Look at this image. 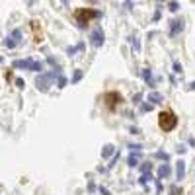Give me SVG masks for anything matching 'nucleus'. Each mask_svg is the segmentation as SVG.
Segmentation results:
<instances>
[{"label":"nucleus","mask_w":195,"mask_h":195,"mask_svg":"<svg viewBox=\"0 0 195 195\" xmlns=\"http://www.w3.org/2000/svg\"><path fill=\"white\" fill-rule=\"evenodd\" d=\"M158 127H160L164 133L174 131V129L178 127V117H176V113L170 111V109L160 111V113H158Z\"/></svg>","instance_id":"f257e3e1"},{"label":"nucleus","mask_w":195,"mask_h":195,"mask_svg":"<svg viewBox=\"0 0 195 195\" xmlns=\"http://www.w3.org/2000/svg\"><path fill=\"white\" fill-rule=\"evenodd\" d=\"M100 16H102V12H100V10H94V8H78V10L74 12V20H76V24L80 26V27L88 26L92 20H96V18H100Z\"/></svg>","instance_id":"f03ea898"},{"label":"nucleus","mask_w":195,"mask_h":195,"mask_svg":"<svg viewBox=\"0 0 195 195\" xmlns=\"http://www.w3.org/2000/svg\"><path fill=\"white\" fill-rule=\"evenodd\" d=\"M104 100H105V105L109 107V109H115L119 104H121V94H117V92H107L105 96H104Z\"/></svg>","instance_id":"7ed1b4c3"},{"label":"nucleus","mask_w":195,"mask_h":195,"mask_svg":"<svg viewBox=\"0 0 195 195\" xmlns=\"http://www.w3.org/2000/svg\"><path fill=\"white\" fill-rule=\"evenodd\" d=\"M90 41H92L94 47H102V45H104V31H102V27H96V30L92 31Z\"/></svg>","instance_id":"20e7f679"},{"label":"nucleus","mask_w":195,"mask_h":195,"mask_svg":"<svg viewBox=\"0 0 195 195\" xmlns=\"http://www.w3.org/2000/svg\"><path fill=\"white\" fill-rule=\"evenodd\" d=\"M183 30V20H172L170 21V35L176 37V35Z\"/></svg>","instance_id":"39448f33"},{"label":"nucleus","mask_w":195,"mask_h":195,"mask_svg":"<svg viewBox=\"0 0 195 195\" xmlns=\"http://www.w3.org/2000/svg\"><path fill=\"white\" fill-rule=\"evenodd\" d=\"M55 78V72H49V74H43V76H39L37 78V88H41V90H47V84L51 82Z\"/></svg>","instance_id":"423d86ee"},{"label":"nucleus","mask_w":195,"mask_h":195,"mask_svg":"<svg viewBox=\"0 0 195 195\" xmlns=\"http://www.w3.org/2000/svg\"><path fill=\"white\" fill-rule=\"evenodd\" d=\"M172 174V168H170V164H162L160 168H158V179H164V178H168Z\"/></svg>","instance_id":"0eeeda50"},{"label":"nucleus","mask_w":195,"mask_h":195,"mask_svg":"<svg viewBox=\"0 0 195 195\" xmlns=\"http://www.w3.org/2000/svg\"><path fill=\"white\" fill-rule=\"evenodd\" d=\"M176 178L178 179H183L185 178V162L183 160H179L178 166H176Z\"/></svg>","instance_id":"6e6552de"},{"label":"nucleus","mask_w":195,"mask_h":195,"mask_svg":"<svg viewBox=\"0 0 195 195\" xmlns=\"http://www.w3.org/2000/svg\"><path fill=\"white\" fill-rule=\"evenodd\" d=\"M162 94H158V92H152V94H148V102H152V104H160L162 102Z\"/></svg>","instance_id":"1a4fd4ad"},{"label":"nucleus","mask_w":195,"mask_h":195,"mask_svg":"<svg viewBox=\"0 0 195 195\" xmlns=\"http://www.w3.org/2000/svg\"><path fill=\"white\" fill-rule=\"evenodd\" d=\"M142 78H144V80H146L150 86H154V78H152V72H150L148 68H144V70H142Z\"/></svg>","instance_id":"9d476101"},{"label":"nucleus","mask_w":195,"mask_h":195,"mask_svg":"<svg viewBox=\"0 0 195 195\" xmlns=\"http://www.w3.org/2000/svg\"><path fill=\"white\" fill-rule=\"evenodd\" d=\"M139 158H141V152H135V154H131L129 156V166H139Z\"/></svg>","instance_id":"9b49d317"},{"label":"nucleus","mask_w":195,"mask_h":195,"mask_svg":"<svg viewBox=\"0 0 195 195\" xmlns=\"http://www.w3.org/2000/svg\"><path fill=\"white\" fill-rule=\"evenodd\" d=\"M113 150H115V148H113V144H105L104 150H102V156H104V158H109V156L113 154Z\"/></svg>","instance_id":"f8f14e48"},{"label":"nucleus","mask_w":195,"mask_h":195,"mask_svg":"<svg viewBox=\"0 0 195 195\" xmlns=\"http://www.w3.org/2000/svg\"><path fill=\"white\" fill-rule=\"evenodd\" d=\"M170 195H182V187L172 185V187H170Z\"/></svg>","instance_id":"ddd939ff"},{"label":"nucleus","mask_w":195,"mask_h":195,"mask_svg":"<svg viewBox=\"0 0 195 195\" xmlns=\"http://www.w3.org/2000/svg\"><path fill=\"white\" fill-rule=\"evenodd\" d=\"M129 41H131V45L135 47V51H141V45H139V41H137V37H129Z\"/></svg>","instance_id":"4468645a"},{"label":"nucleus","mask_w":195,"mask_h":195,"mask_svg":"<svg viewBox=\"0 0 195 195\" xmlns=\"http://www.w3.org/2000/svg\"><path fill=\"white\" fill-rule=\"evenodd\" d=\"M80 78H82V70H76V72H74V76H72V82H78Z\"/></svg>","instance_id":"2eb2a0df"},{"label":"nucleus","mask_w":195,"mask_h":195,"mask_svg":"<svg viewBox=\"0 0 195 195\" xmlns=\"http://www.w3.org/2000/svg\"><path fill=\"white\" fill-rule=\"evenodd\" d=\"M156 158H162V160H168V154H166V152H162V150H158V152H156Z\"/></svg>","instance_id":"dca6fc26"},{"label":"nucleus","mask_w":195,"mask_h":195,"mask_svg":"<svg viewBox=\"0 0 195 195\" xmlns=\"http://www.w3.org/2000/svg\"><path fill=\"white\" fill-rule=\"evenodd\" d=\"M174 72H178V74H182V64H179L178 61L174 63Z\"/></svg>","instance_id":"f3484780"},{"label":"nucleus","mask_w":195,"mask_h":195,"mask_svg":"<svg viewBox=\"0 0 195 195\" xmlns=\"http://www.w3.org/2000/svg\"><path fill=\"white\" fill-rule=\"evenodd\" d=\"M148 179H150V174H142V176H141V183L144 185V183L148 182Z\"/></svg>","instance_id":"a211bd4d"},{"label":"nucleus","mask_w":195,"mask_h":195,"mask_svg":"<svg viewBox=\"0 0 195 195\" xmlns=\"http://www.w3.org/2000/svg\"><path fill=\"white\" fill-rule=\"evenodd\" d=\"M64 86H67V78L61 76V78H59V88H64Z\"/></svg>","instance_id":"6ab92c4d"},{"label":"nucleus","mask_w":195,"mask_h":195,"mask_svg":"<svg viewBox=\"0 0 195 195\" xmlns=\"http://www.w3.org/2000/svg\"><path fill=\"white\" fill-rule=\"evenodd\" d=\"M168 6H170V10H172V12H176V10L179 8V4H178V2H170Z\"/></svg>","instance_id":"aec40b11"},{"label":"nucleus","mask_w":195,"mask_h":195,"mask_svg":"<svg viewBox=\"0 0 195 195\" xmlns=\"http://www.w3.org/2000/svg\"><path fill=\"white\" fill-rule=\"evenodd\" d=\"M141 109H142V111H150V109H152V104H144Z\"/></svg>","instance_id":"412c9836"},{"label":"nucleus","mask_w":195,"mask_h":195,"mask_svg":"<svg viewBox=\"0 0 195 195\" xmlns=\"http://www.w3.org/2000/svg\"><path fill=\"white\" fill-rule=\"evenodd\" d=\"M129 148H131V150H135V152H141V144H131Z\"/></svg>","instance_id":"4be33fe9"},{"label":"nucleus","mask_w":195,"mask_h":195,"mask_svg":"<svg viewBox=\"0 0 195 195\" xmlns=\"http://www.w3.org/2000/svg\"><path fill=\"white\" fill-rule=\"evenodd\" d=\"M100 193H102V195H111L109 189H105V187H102V185H100Z\"/></svg>","instance_id":"5701e85b"},{"label":"nucleus","mask_w":195,"mask_h":195,"mask_svg":"<svg viewBox=\"0 0 195 195\" xmlns=\"http://www.w3.org/2000/svg\"><path fill=\"white\" fill-rule=\"evenodd\" d=\"M185 150H187V148L183 146V144H179V146H178V152H179V154H183V152H185Z\"/></svg>","instance_id":"b1692460"},{"label":"nucleus","mask_w":195,"mask_h":195,"mask_svg":"<svg viewBox=\"0 0 195 195\" xmlns=\"http://www.w3.org/2000/svg\"><path fill=\"white\" fill-rule=\"evenodd\" d=\"M189 90H195V82H191V84H189Z\"/></svg>","instance_id":"393cba45"}]
</instances>
